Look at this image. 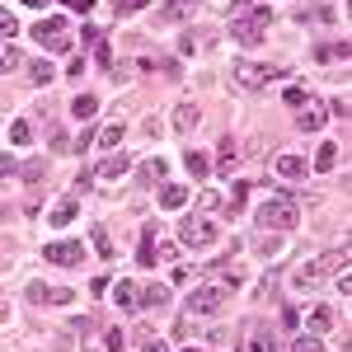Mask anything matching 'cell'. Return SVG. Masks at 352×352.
Returning a JSON list of instances; mask_svg holds the SVG:
<instances>
[{"mask_svg":"<svg viewBox=\"0 0 352 352\" xmlns=\"http://www.w3.org/2000/svg\"><path fill=\"white\" fill-rule=\"evenodd\" d=\"M5 315H10V305H5V300H0V320H5Z\"/></svg>","mask_w":352,"mask_h":352,"instance_id":"cell-51","label":"cell"},{"mask_svg":"<svg viewBox=\"0 0 352 352\" xmlns=\"http://www.w3.org/2000/svg\"><path fill=\"white\" fill-rule=\"evenodd\" d=\"M235 352H272V333H268V329H258V324H249Z\"/></svg>","mask_w":352,"mask_h":352,"instance_id":"cell-10","label":"cell"},{"mask_svg":"<svg viewBox=\"0 0 352 352\" xmlns=\"http://www.w3.org/2000/svg\"><path fill=\"white\" fill-rule=\"evenodd\" d=\"M235 164H240V141H230V136H226V141L217 146V164H212V174L230 179V174H235Z\"/></svg>","mask_w":352,"mask_h":352,"instance_id":"cell-9","label":"cell"},{"mask_svg":"<svg viewBox=\"0 0 352 352\" xmlns=\"http://www.w3.org/2000/svg\"><path fill=\"white\" fill-rule=\"evenodd\" d=\"M19 174H24V184H33V188H38V184H43V174H47V164H43V160H28Z\"/></svg>","mask_w":352,"mask_h":352,"instance_id":"cell-29","label":"cell"},{"mask_svg":"<svg viewBox=\"0 0 352 352\" xmlns=\"http://www.w3.org/2000/svg\"><path fill=\"white\" fill-rule=\"evenodd\" d=\"M235 85L240 89H263L268 80H287V66H263V61H235Z\"/></svg>","mask_w":352,"mask_h":352,"instance_id":"cell-2","label":"cell"},{"mask_svg":"<svg viewBox=\"0 0 352 352\" xmlns=\"http://www.w3.org/2000/svg\"><path fill=\"white\" fill-rule=\"evenodd\" d=\"M272 169H277V179H287V184L305 179V160H300V155H292V151H287V155H277V160H272Z\"/></svg>","mask_w":352,"mask_h":352,"instance_id":"cell-11","label":"cell"},{"mask_svg":"<svg viewBox=\"0 0 352 352\" xmlns=\"http://www.w3.org/2000/svg\"><path fill=\"white\" fill-rule=\"evenodd\" d=\"M202 212H207V217H212V212H221V192H217V188L202 192Z\"/></svg>","mask_w":352,"mask_h":352,"instance_id":"cell-37","label":"cell"},{"mask_svg":"<svg viewBox=\"0 0 352 352\" xmlns=\"http://www.w3.org/2000/svg\"><path fill=\"white\" fill-rule=\"evenodd\" d=\"M230 5H235V10H244V5H258V0H230Z\"/></svg>","mask_w":352,"mask_h":352,"instance_id":"cell-50","label":"cell"},{"mask_svg":"<svg viewBox=\"0 0 352 352\" xmlns=\"http://www.w3.org/2000/svg\"><path fill=\"white\" fill-rule=\"evenodd\" d=\"M14 66H24V56H19V47H0V76H10Z\"/></svg>","mask_w":352,"mask_h":352,"instance_id":"cell-28","label":"cell"},{"mask_svg":"<svg viewBox=\"0 0 352 352\" xmlns=\"http://www.w3.org/2000/svg\"><path fill=\"white\" fill-rule=\"evenodd\" d=\"M282 104H287V109H305V104H310V89H305V85H287V89H282Z\"/></svg>","mask_w":352,"mask_h":352,"instance_id":"cell-23","label":"cell"},{"mask_svg":"<svg viewBox=\"0 0 352 352\" xmlns=\"http://www.w3.org/2000/svg\"><path fill=\"white\" fill-rule=\"evenodd\" d=\"M24 5H28V10H43V5H47V0H24Z\"/></svg>","mask_w":352,"mask_h":352,"instance_id":"cell-49","label":"cell"},{"mask_svg":"<svg viewBox=\"0 0 352 352\" xmlns=\"http://www.w3.org/2000/svg\"><path fill=\"white\" fill-rule=\"evenodd\" d=\"M109 61H113V52H109V43L99 38V43H94V66H109Z\"/></svg>","mask_w":352,"mask_h":352,"instance_id":"cell-40","label":"cell"},{"mask_svg":"<svg viewBox=\"0 0 352 352\" xmlns=\"http://www.w3.org/2000/svg\"><path fill=\"white\" fill-rule=\"evenodd\" d=\"M226 296H230L226 287H197V292L188 296V310L192 315H217L221 305H226Z\"/></svg>","mask_w":352,"mask_h":352,"instance_id":"cell-7","label":"cell"},{"mask_svg":"<svg viewBox=\"0 0 352 352\" xmlns=\"http://www.w3.org/2000/svg\"><path fill=\"white\" fill-rule=\"evenodd\" d=\"M324 122H329V109H324V104H315V109H300V118H296L300 132H324Z\"/></svg>","mask_w":352,"mask_h":352,"instance_id":"cell-13","label":"cell"},{"mask_svg":"<svg viewBox=\"0 0 352 352\" xmlns=\"http://www.w3.org/2000/svg\"><path fill=\"white\" fill-rule=\"evenodd\" d=\"M197 122H202V109L197 104H179L174 109V132H192Z\"/></svg>","mask_w":352,"mask_h":352,"instance_id":"cell-16","label":"cell"},{"mask_svg":"<svg viewBox=\"0 0 352 352\" xmlns=\"http://www.w3.org/2000/svg\"><path fill=\"white\" fill-rule=\"evenodd\" d=\"M160 207H164V212L188 207V188H184V184H164V188H160Z\"/></svg>","mask_w":352,"mask_h":352,"instance_id":"cell-15","label":"cell"},{"mask_svg":"<svg viewBox=\"0 0 352 352\" xmlns=\"http://www.w3.org/2000/svg\"><path fill=\"white\" fill-rule=\"evenodd\" d=\"M71 296H76V292H66V287H52V292H47V305H71Z\"/></svg>","mask_w":352,"mask_h":352,"instance_id":"cell-38","label":"cell"},{"mask_svg":"<svg viewBox=\"0 0 352 352\" xmlns=\"http://www.w3.org/2000/svg\"><path fill=\"white\" fill-rule=\"evenodd\" d=\"M24 66H28V80H33V85H52V76H56L52 61H43V56H38V61H24Z\"/></svg>","mask_w":352,"mask_h":352,"instance_id":"cell-21","label":"cell"},{"mask_svg":"<svg viewBox=\"0 0 352 352\" xmlns=\"http://www.w3.org/2000/svg\"><path fill=\"white\" fill-rule=\"evenodd\" d=\"M184 352H202V348H184Z\"/></svg>","mask_w":352,"mask_h":352,"instance_id":"cell-52","label":"cell"},{"mask_svg":"<svg viewBox=\"0 0 352 352\" xmlns=\"http://www.w3.org/2000/svg\"><path fill=\"white\" fill-rule=\"evenodd\" d=\"M136 263H141V268H151V263H155V226H146V230H141V249H136Z\"/></svg>","mask_w":352,"mask_h":352,"instance_id":"cell-20","label":"cell"},{"mask_svg":"<svg viewBox=\"0 0 352 352\" xmlns=\"http://www.w3.org/2000/svg\"><path fill=\"white\" fill-rule=\"evenodd\" d=\"M292 352H324V343H320V338H296Z\"/></svg>","mask_w":352,"mask_h":352,"instance_id":"cell-39","label":"cell"},{"mask_svg":"<svg viewBox=\"0 0 352 352\" xmlns=\"http://www.w3.org/2000/svg\"><path fill=\"white\" fill-rule=\"evenodd\" d=\"M94 249H99V254H109V249H113V240H109V230H99V226H94Z\"/></svg>","mask_w":352,"mask_h":352,"instance_id":"cell-43","label":"cell"},{"mask_svg":"<svg viewBox=\"0 0 352 352\" xmlns=\"http://www.w3.org/2000/svg\"><path fill=\"white\" fill-rule=\"evenodd\" d=\"M10 141H14V146H28V141H33V122H28V118H14V127H10Z\"/></svg>","mask_w":352,"mask_h":352,"instance_id":"cell-27","label":"cell"},{"mask_svg":"<svg viewBox=\"0 0 352 352\" xmlns=\"http://www.w3.org/2000/svg\"><path fill=\"white\" fill-rule=\"evenodd\" d=\"M0 272H5V263H0Z\"/></svg>","mask_w":352,"mask_h":352,"instance_id":"cell-53","label":"cell"},{"mask_svg":"<svg viewBox=\"0 0 352 352\" xmlns=\"http://www.w3.org/2000/svg\"><path fill=\"white\" fill-rule=\"evenodd\" d=\"M33 43L47 47V52H66L71 47V24L66 19H38L33 24Z\"/></svg>","mask_w":352,"mask_h":352,"instance_id":"cell-4","label":"cell"},{"mask_svg":"<svg viewBox=\"0 0 352 352\" xmlns=\"http://www.w3.org/2000/svg\"><path fill=\"white\" fill-rule=\"evenodd\" d=\"M118 305L122 310H136V282H118Z\"/></svg>","mask_w":352,"mask_h":352,"instance_id":"cell-30","label":"cell"},{"mask_svg":"<svg viewBox=\"0 0 352 352\" xmlns=\"http://www.w3.org/2000/svg\"><path fill=\"white\" fill-rule=\"evenodd\" d=\"M85 66H89V61H80V56H76V61L66 66V76H71V80H80V76H85Z\"/></svg>","mask_w":352,"mask_h":352,"instance_id":"cell-45","label":"cell"},{"mask_svg":"<svg viewBox=\"0 0 352 352\" xmlns=\"http://www.w3.org/2000/svg\"><path fill=\"white\" fill-rule=\"evenodd\" d=\"M151 0H118V14H136V10H146Z\"/></svg>","mask_w":352,"mask_h":352,"instance_id":"cell-42","label":"cell"},{"mask_svg":"<svg viewBox=\"0 0 352 352\" xmlns=\"http://www.w3.org/2000/svg\"><path fill=\"white\" fill-rule=\"evenodd\" d=\"M179 240L192 249H212L217 244V221L212 217H184L179 221Z\"/></svg>","mask_w":352,"mask_h":352,"instance_id":"cell-5","label":"cell"},{"mask_svg":"<svg viewBox=\"0 0 352 352\" xmlns=\"http://www.w3.org/2000/svg\"><path fill=\"white\" fill-rule=\"evenodd\" d=\"M188 174H197V179H207V155H202V151H188Z\"/></svg>","mask_w":352,"mask_h":352,"instance_id":"cell-32","label":"cell"},{"mask_svg":"<svg viewBox=\"0 0 352 352\" xmlns=\"http://www.w3.org/2000/svg\"><path fill=\"white\" fill-rule=\"evenodd\" d=\"M61 5H71V10H76V14H85V10H89V5H94V0H61Z\"/></svg>","mask_w":352,"mask_h":352,"instance_id":"cell-46","label":"cell"},{"mask_svg":"<svg viewBox=\"0 0 352 352\" xmlns=\"http://www.w3.org/2000/svg\"><path fill=\"white\" fill-rule=\"evenodd\" d=\"M169 300V287L164 282H146V287H136V305H164Z\"/></svg>","mask_w":352,"mask_h":352,"instance_id":"cell-17","label":"cell"},{"mask_svg":"<svg viewBox=\"0 0 352 352\" xmlns=\"http://www.w3.org/2000/svg\"><path fill=\"white\" fill-rule=\"evenodd\" d=\"M333 160H338V146H333V141H320V151H315V169L324 174V169H329Z\"/></svg>","mask_w":352,"mask_h":352,"instance_id":"cell-25","label":"cell"},{"mask_svg":"<svg viewBox=\"0 0 352 352\" xmlns=\"http://www.w3.org/2000/svg\"><path fill=\"white\" fill-rule=\"evenodd\" d=\"M254 221H258L263 230H282V235H287V230H296V221H300V202L287 197V192H272L268 202L254 212Z\"/></svg>","mask_w":352,"mask_h":352,"instance_id":"cell-1","label":"cell"},{"mask_svg":"<svg viewBox=\"0 0 352 352\" xmlns=\"http://www.w3.org/2000/svg\"><path fill=\"white\" fill-rule=\"evenodd\" d=\"M141 352H169V343H160V338H151V343H146Z\"/></svg>","mask_w":352,"mask_h":352,"instance_id":"cell-47","label":"cell"},{"mask_svg":"<svg viewBox=\"0 0 352 352\" xmlns=\"http://www.w3.org/2000/svg\"><path fill=\"white\" fill-rule=\"evenodd\" d=\"M104 343H109V352H122V348H127V333H122V329H109Z\"/></svg>","mask_w":352,"mask_h":352,"instance_id":"cell-36","label":"cell"},{"mask_svg":"<svg viewBox=\"0 0 352 352\" xmlns=\"http://www.w3.org/2000/svg\"><path fill=\"white\" fill-rule=\"evenodd\" d=\"M71 113H76V118H85V122H89V118H94V113H99V99H94V94H80V99H76V104H71Z\"/></svg>","mask_w":352,"mask_h":352,"instance_id":"cell-26","label":"cell"},{"mask_svg":"<svg viewBox=\"0 0 352 352\" xmlns=\"http://www.w3.org/2000/svg\"><path fill=\"white\" fill-rule=\"evenodd\" d=\"M122 136H127V127L113 118V122H104V127L94 132V141H99V151H118V146H122Z\"/></svg>","mask_w":352,"mask_h":352,"instance_id":"cell-12","label":"cell"},{"mask_svg":"<svg viewBox=\"0 0 352 352\" xmlns=\"http://www.w3.org/2000/svg\"><path fill=\"white\" fill-rule=\"evenodd\" d=\"M76 217H80V202H76V197H61V202H52V217H47V221L61 230V226H71Z\"/></svg>","mask_w":352,"mask_h":352,"instance_id":"cell-14","label":"cell"},{"mask_svg":"<svg viewBox=\"0 0 352 352\" xmlns=\"http://www.w3.org/2000/svg\"><path fill=\"white\" fill-rule=\"evenodd\" d=\"M47 292H52L47 282H28V292H24V296L33 300V305H47Z\"/></svg>","mask_w":352,"mask_h":352,"instance_id":"cell-33","label":"cell"},{"mask_svg":"<svg viewBox=\"0 0 352 352\" xmlns=\"http://www.w3.org/2000/svg\"><path fill=\"white\" fill-rule=\"evenodd\" d=\"M268 24H272V10H268V5H254L249 14H235V24H230V38L249 47V43H258V38H263V28H268Z\"/></svg>","mask_w":352,"mask_h":352,"instance_id":"cell-3","label":"cell"},{"mask_svg":"<svg viewBox=\"0 0 352 352\" xmlns=\"http://www.w3.org/2000/svg\"><path fill=\"white\" fill-rule=\"evenodd\" d=\"M244 202H249V179H235V192H230V207L240 212Z\"/></svg>","mask_w":352,"mask_h":352,"instance_id":"cell-34","label":"cell"},{"mask_svg":"<svg viewBox=\"0 0 352 352\" xmlns=\"http://www.w3.org/2000/svg\"><path fill=\"white\" fill-rule=\"evenodd\" d=\"M160 19H164V24H179V19H184V5H164Z\"/></svg>","mask_w":352,"mask_h":352,"instance_id":"cell-41","label":"cell"},{"mask_svg":"<svg viewBox=\"0 0 352 352\" xmlns=\"http://www.w3.org/2000/svg\"><path fill=\"white\" fill-rule=\"evenodd\" d=\"M202 47H212V38H207V33H184V38H179V52H184V56L202 52Z\"/></svg>","mask_w":352,"mask_h":352,"instance_id":"cell-24","label":"cell"},{"mask_svg":"<svg viewBox=\"0 0 352 352\" xmlns=\"http://www.w3.org/2000/svg\"><path fill=\"white\" fill-rule=\"evenodd\" d=\"M324 277H329V258L315 254L310 263H300V268L292 272V287H296V292H315V287H324Z\"/></svg>","mask_w":352,"mask_h":352,"instance_id":"cell-6","label":"cell"},{"mask_svg":"<svg viewBox=\"0 0 352 352\" xmlns=\"http://www.w3.org/2000/svg\"><path fill=\"white\" fill-rule=\"evenodd\" d=\"M315 61L324 66V61H348V43H320L315 47Z\"/></svg>","mask_w":352,"mask_h":352,"instance_id":"cell-22","label":"cell"},{"mask_svg":"<svg viewBox=\"0 0 352 352\" xmlns=\"http://www.w3.org/2000/svg\"><path fill=\"white\" fill-rule=\"evenodd\" d=\"M14 33H19V19L10 10H0V38H14Z\"/></svg>","mask_w":352,"mask_h":352,"instance_id":"cell-35","label":"cell"},{"mask_svg":"<svg viewBox=\"0 0 352 352\" xmlns=\"http://www.w3.org/2000/svg\"><path fill=\"white\" fill-rule=\"evenodd\" d=\"M300 324V310H292V305H287V310H282V329H296Z\"/></svg>","mask_w":352,"mask_h":352,"instance_id":"cell-44","label":"cell"},{"mask_svg":"<svg viewBox=\"0 0 352 352\" xmlns=\"http://www.w3.org/2000/svg\"><path fill=\"white\" fill-rule=\"evenodd\" d=\"M127 169H132V155H109V160H99V174L94 179H118Z\"/></svg>","mask_w":352,"mask_h":352,"instance_id":"cell-19","label":"cell"},{"mask_svg":"<svg viewBox=\"0 0 352 352\" xmlns=\"http://www.w3.org/2000/svg\"><path fill=\"white\" fill-rule=\"evenodd\" d=\"M160 179H164V160H141V164H136V184L155 188Z\"/></svg>","mask_w":352,"mask_h":352,"instance_id":"cell-18","label":"cell"},{"mask_svg":"<svg viewBox=\"0 0 352 352\" xmlns=\"http://www.w3.org/2000/svg\"><path fill=\"white\" fill-rule=\"evenodd\" d=\"M43 254L52 258L56 268H76V263H85V244L80 240H56V244H47Z\"/></svg>","mask_w":352,"mask_h":352,"instance_id":"cell-8","label":"cell"},{"mask_svg":"<svg viewBox=\"0 0 352 352\" xmlns=\"http://www.w3.org/2000/svg\"><path fill=\"white\" fill-rule=\"evenodd\" d=\"M310 329H315V333H329V329H333V315H329L324 305H320V310H310Z\"/></svg>","mask_w":352,"mask_h":352,"instance_id":"cell-31","label":"cell"},{"mask_svg":"<svg viewBox=\"0 0 352 352\" xmlns=\"http://www.w3.org/2000/svg\"><path fill=\"white\" fill-rule=\"evenodd\" d=\"M14 169H19V164L10 160V155H0V174H14Z\"/></svg>","mask_w":352,"mask_h":352,"instance_id":"cell-48","label":"cell"}]
</instances>
